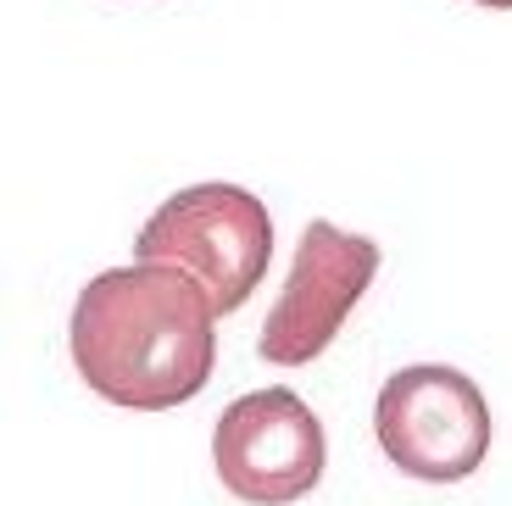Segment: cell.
<instances>
[{"instance_id": "obj_1", "label": "cell", "mask_w": 512, "mask_h": 506, "mask_svg": "<svg viewBox=\"0 0 512 506\" xmlns=\"http://www.w3.org/2000/svg\"><path fill=\"white\" fill-rule=\"evenodd\" d=\"M218 312L206 290L162 262L95 273L73 301L67 351L78 379L128 412H167L206 390L218 367Z\"/></svg>"}, {"instance_id": "obj_2", "label": "cell", "mask_w": 512, "mask_h": 506, "mask_svg": "<svg viewBox=\"0 0 512 506\" xmlns=\"http://www.w3.org/2000/svg\"><path fill=\"white\" fill-rule=\"evenodd\" d=\"M134 256L190 273L212 312L229 317L251 301L273 262V217L240 184H190L145 217Z\"/></svg>"}, {"instance_id": "obj_3", "label": "cell", "mask_w": 512, "mask_h": 506, "mask_svg": "<svg viewBox=\"0 0 512 506\" xmlns=\"http://www.w3.org/2000/svg\"><path fill=\"white\" fill-rule=\"evenodd\" d=\"M373 434L407 479L462 484L490 456V401L462 367L412 362L384 379Z\"/></svg>"}, {"instance_id": "obj_4", "label": "cell", "mask_w": 512, "mask_h": 506, "mask_svg": "<svg viewBox=\"0 0 512 506\" xmlns=\"http://www.w3.org/2000/svg\"><path fill=\"white\" fill-rule=\"evenodd\" d=\"M373 273H379V245L368 234H351L329 217L307 223L301 240H295L284 290L273 301L268 323H262V340H256L262 362L273 367L318 362L334 345V334L346 329V317L357 312V301L368 295Z\"/></svg>"}, {"instance_id": "obj_5", "label": "cell", "mask_w": 512, "mask_h": 506, "mask_svg": "<svg viewBox=\"0 0 512 506\" xmlns=\"http://www.w3.org/2000/svg\"><path fill=\"white\" fill-rule=\"evenodd\" d=\"M212 462L234 501L251 506H290L318 490L329 440L307 401L284 384L251 390L223 406L212 429Z\"/></svg>"}, {"instance_id": "obj_6", "label": "cell", "mask_w": 512, "mask_h": 506, "mask_svg": "<svg viewBox=\"0 0 512 506\" xmlns=\"http://www.w3.org/2000/svg\"><path fill=\"white\" fill-rule=\"evenodd\" d=\"M474 6H490V12H512V0H474Z\"/></svg>"}]
</instances>
